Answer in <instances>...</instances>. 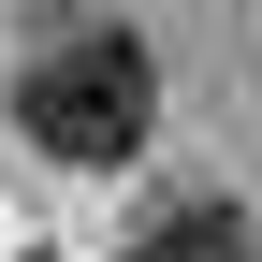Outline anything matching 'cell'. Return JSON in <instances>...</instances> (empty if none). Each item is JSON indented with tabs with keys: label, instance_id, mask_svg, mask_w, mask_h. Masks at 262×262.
Segmentation results:
<instances>
[{
	"label": "cell",
	"instance_id": "1",
	"mask_svg": "<svg viewBox=\"0 0 262 262\" xmlns=\"http://www.w3.org/2000/svg\"><path fill=\"white\" fill-rule=\"evenodd\" d=\"M15 131H29L44 160H73V175H117V160L160 131V73H146V44L102 29V15H73V29L15 73Z\"/></svg>",
	"mask_w": 262,
	"mask_h": 262
},
{
	"label": "cell",
	"instance_id": "2",
	"mask_svg": "<svg viewBox=\"0 0 262 262\" xmlns=\"http://www.w3.org/2000/svg\"><path fill=\"white\" fill-rule=\"evenodd\" d=\"M146 262H262V233H248V204H175L146 233Z\"/></svg>",
	"mask_w": 262,
	"mask_h": 262
}]
</instances>
